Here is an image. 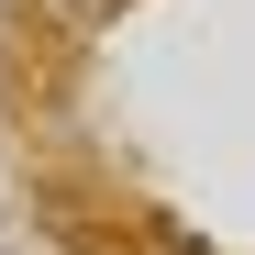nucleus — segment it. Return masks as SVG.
<instances>
[{
	"label": "nucleus",
	"instance_id": "f257e3e1",
	"mask_svg": "<svg viewBox=\"0 0 255 255\" xmlns=\"http://www.w3.org/2000/svg\"><path fill=\"white\" fill-rule=\"evenodd\" d=\"M56 11H67V22H100V11H111V0H56Z\"/></svg>",
	"mask_w": 255,
	"mask_h": 255
}]
</instances>
